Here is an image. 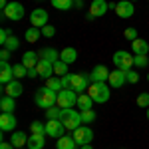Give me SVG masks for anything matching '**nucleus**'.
Returning a JSON list of instances; mask_svg holds the SVG:
<instances>
[{"label": "nucleus", "mask_w": 149, "mask_h": 149, "mask_svg": "<svg viewBox=\"0 0 149 149\" xmlns=\"http://www.w3.org/2000/svg\"><path fill=\"white\" fill-rule=\"evenodd\" d=\"M0 109H2V113H14V109H16V100L10 97V95H2V100H0Z\"/></svg>", "instance_id": "4be33fe9"}, {"label": "nucleus", "mask_w": 149, "mask_h": 149, "mask_svg": "<svg viewBox=\"0 0 149 149\" xmlns=\"http://www.w3.org/2000/svg\"><path fill=\"white\" fill-rule=\"evenodd\" d=\"M133 12H135V6H133V2H129V0H119L117 6H115V14H117L119 18H131Z\"/></svg>", "instance_id": "9b49d317"}, {"label": "nucleus", "mask_w": 149, "mask_h": 149, "mask_svg": "<svg viewBox=\"0 0 149 149\" xmlns=\"http://www.w3.org/2000/svg\"><path fill=\"white\" fill-rule=\"evenodd\" d=\"M30 133L46 135V123H42V121H32V123H30Z\"/></svg>", "instance_id": "473e14b6"}, {"label": "nucleus", "mask_w": 149, "mask_h": 149, "mask_svg": "<svg viewBox=\"0 0 149 149\" xmlns=\"http://www.w3.org/2000/svg\"><path fill=\"white\" fill-rule=\"evenodd\" d=\"M131 50H133V54H143V56H147L149 54V44L143 38H137V40L131 42Z\"/></svg>", "instance_id": "393cba45"}, {"label": "nucleus", "mask_w": 149, "mask_h": 149, "mask_svg": "<svg viewBox=\"0 0 149 149\" xmlns=\"http://www.w3.org/2000/svg\"><path fill=\"white\" fill-rule=\"evenodd\" d=\"M28 78H40L38 70H36V68H30V70H28Z\"/></svg>", "instance_id": "a18cd8bd"}, {"label": "nucleus", "mask_w": 149, "mask_h": 149, "mask_svg": "<svg viewBox=\"0 0 149 149\" xmlns=\"http://www.w3.org/2000/svg\"><path fill=\"white\" fill-rule=\"evenodd\" d=\"M133 66H135V68H147L149 66V58L147 56H143V54H135V56H133Z\"/></svg>", "instance_id": "72a5a7b5"}, {"label": "nucleus", "mask_w": 149, "mask_h": 149, "mask_svg": "<svg viewBox=\"0 0 149 149\" xmlns=\"http://www.w3.org/2000/svg\"><path fill=\"white\" fill-rule=\"evenodd\" d=\"M38 2H42V0H38Z\"/></svg>", "instance_id": "4d7b16f0"}, {"label": "nucleus", "mask_w": 149, "mask_h": 149, "mask_svg": "<svg viewBox=\"0 0 149 149\" xmlns=\"http://www.w3.org/2000/svg\"><path fill=\"white\" fill-rule=\"evenodd\" d=\"M30 24L34 28H44L48 24V12L44 8H36V10L30 12Z\"/></svg>", "instance_id": "9d476101"}, {"label": "nucleus", "mask_w": 149, "mask_h": 149, "mask_svg": "<svg viewBox=\"0 0 149 149\" xmlns=\"http://www.w3.org/2000/svg\"><path fill=\"white\" fill-rule=\"evenodd\" d=\"M2 92H4V95H10V97L16 100V97H20V95H22L24 86H22V81H20V80H12L10 84H6V86H4V90H2Z\"/></svg>", "instance_id": "ddd939ff"}, {"label": "nucleus", "mask_w": 149, "mask_h": 149, "mask_svg": "<svg viewBox=\"0 0 149 149\" xmlns=\"http://www.w3.org/2000/svg\"><path fill=\"white\" fill-rule=\"evenodd\" d=\"M46 135H36V133H30V137H28V149H44L46 145Z\"/></svg>", "instance_id": "5701e85b"}, {"label": "nucleus", "mask_w": 149, "mask_h": 149, "mask_svg": "<svg viewBox=\"0 0 149 149\" xmlns=\"http://www.w3.org/2000/svg\"><path fill=\"white\" fill-rule=\"evenodd\" d=\"M66 74H68V64H66V62H62V60L54 62V76L62 78V76H66Z\"/></svg>", "instance_id": "2f4dec72"}, {"label": "nucleus", "mask_w": 149, "mask_h": 149, "mask_svg": "<svg viewBox=\"0 0 149 149\" xmlns=\"http://www.w3.org/2000/svg\"><path fill=\"white\" fill-rule=\"evenodd\" d=\"M115 6H117V2H107V8L109 10H115Z\"/></svg>", "instance_id": "de8ad7c7"}, {"label": "nucleus", "mask_w": 149, "mask_h": 149, "mask_svg": "<svg viewBox=\"0 0 149 149\" xmlns=\"http://www.w3.org/2000/svg\"><path fill=\"white\" fill-rule=\"evenodd\" d=\"M38 54H40V60H48V62H52V64L60 60V52L54 50V48H44V50H40Z\"/></svg>", "instance_id": "a878e982"}, {"label": "nucleus", "mask_w": 149, "mask_h": 149, "mask_svg": "<svg viewBox=\"0 0 149 149\" xmlns=\"http://www.w3.org/2000/svg\"><path fill=\"white\" fill-rule=\"evenodd\" d=\"M4 48H6V50H10V52H16V50L20 48V42H18V38H16V36H10V38L6 40Z\"/></svg>", "instance_id": "c9c22d12"}, {"label": "nucleus", "mask_w": 149, "mask_h": 149, "mask_svg": "<svg viewBox=\"0 0 149 149\" xmlns=\"http://www.w3.org/2000/svg\"><path fill=\"white\" fill-rule=\"evenodd\" d=\"M34 102H36V105H38V107H42V109L54 107V105H56V102H58V92L50 90V88H46V86H42V88L36 92Z\"/></svg>", "instance_id": "f03ea898"}, {"label": "nucleus", "mask_w": 149, "mask_h": 149, "mask_svg": "<svg viewBox=\"0 0 149 149\" xmlns=\"http://www.w3.org/2000/svg\"><path fill=\"white\" fill-rule=\"evenodd\" d=\"M72 137L76 139V143L78 145H90L92 143V139H93V131H92V127L90 125H80L78 129H74V135Z\"/></svg>", "instance_id": "6e6552de"}, {"label": "nucleus", "mask_w": 149, "mask_h": 149, "mask_svg": "<svg viewBox=\"0 0 149 149\" xmlns=\"http://www.w3.org/2000/svg\"><path fill=\"white\" fill-rule=\"evenodd\" d=\"M109 70H107V66H103V64H97L95 68L92 70V81H107L109 80Z\"/></svg>", "instance_id": "4468645a"}, {"label": "nucleus", "mask_w": 149, "mask_h": 149, "mask_svg": "<svg viewBox=\"0 0 149 149\" xmlns=\"http://www.w3.org/2000/svg\"><path fill=\"white\" fill-rule=\"evenodd\" d=\"M80 149H93V147H92V143H90V145H81Z\"/></svg>", "instance_id": "8fccbe9b"}, {"label": "nucleus", "mask_w": 149, "mask_h": 149, "mask_svg": "<svg viewBox=\"0 0 149 149\" xmlns=\"http://www.w3.org/2000/svg\"><path fill=\"white\" fill-rule=\"evenodd\" d=\"M26 40H28V42H30V44H34V42H38V40H40V36H42V28H34V26H32V28H28V30H26Z\"/></svg>", "instance_id": "c85d7f7f"}, {"label": "nucleus", "mask_w": 149, "mask_h": 149, "mask_svg": "<svg viewBox=\"0 0 149 149\" xmlns=\"http://www.w3.org/2000/svg\"><path fill=\"white\" fill-rule=\"evenodd\" d=\"M16 125H18V121H16L14 113H2L0 115V129H2V133H12L16 129Z\"/></svg>", "instance_id": "f8f14e48"}, {"label": "nucleus", "mask_w": 149, "mask_h": 149, "mask_svg": "<svg viewBox=\"0 0 149 149\" xmlns=\"http://www.w3.org/2000/svg\"><path fill=\"white\" fill-rule=\"evenodd\" d=\"M12 80H16L14 78V72H12V66L8 62H0V81H2V86L10 84Z\"/></svg>", "instance_id": "f3484780"}, {"label": "nucleus", "mask_w": 149, "mask_h": 149, "mask_svg": "<svg viewBox=\"0 0 149 149\" xmlns=\"http://www.w3.org/2000/svg\"><path fill=\"white\" fill-rule=\"evenodd\" d=\"M137 105L139 107H145V109L149 107V93L147 92H143V93L137 95Z\"/></svg>", "instance_id": "4c0bfd02"}, {"label": "nucleus", "mask_w": 149, "mask_h": 149, "mask_svg": "<svg viewBox=\"0 0 149 149\" xmlns=\"http://www.w3.org/2000/svg\"><path fill=\"white\" fill-rule=\"evenodd\" d=\"M123 36H125L129 42H133V40H137V38H139V36H137V30H135V28H127L125 32H123Z\"/></svg>", "instance_id": "a19ab883"}, {"label": "nucleus", "mask_w": 149, "mask_h": 149, "mask_svg": "<svg viewBox=\"0 0 149 149\" xmlns=\"http://www.w3.org/2000/svg\"><path fill=\"white\" fill-rule=\"evenodd\" d=\"M62 88H64V90H72V74L62 76Z\"/></svg>", "instance_id": "79ce46f5"}, {"label": "nucleus", "mask_w": 149, "mask_h": 149, "mask_svg": "<svg viewBox=\"0 0 149 149\" xmlns=\"http://www.w3.org/2000/svg\"><path fill=\"white\" fill-rule=\"evenodd\" d=\"M81 111V121L84 123H93L95 121V111L93 109H80Z\"/></svg>", "instance_id": "f704fd0d"}, {"label": "nucleus", "mask_w": 149, "mask_h": 149, "mask_svg": "<svg viewBox=\"0 0 149 149\" xmlns=\"http://www.w3.org/2000/svg\"><path fill=\"white\" fill-rule=\"evenodd\" d=\"M18 149H28V147H18Z\"/></svg>", "instance_id": "864d4df0"}, {"label": "nucleus", "mask_w": 149, "mask_h": 149, "mask_svg": "<svg viewBox=\"0 0 149 149\" xmlns=\"http://www.w3.org/2000/svg\"><path fill=\"white\" fill-rule=\"evenodd\" d=\"M10 36H12V34L8 32V30H6V28H2V30H0V44L4 46V44H6V40H8Z\"/></svg>", "instance_id": "37998d69"}, {"label": "nucleus", "mask_w": 149, "mask_h": 149, "mask_svg": "<svg viewBox=\"0 0 149 149\" xmlns=\"http://www.w3.org/2000/svg\"><path fill=\"white\" fill-rule=\"evenodd\" d=\"M38 62H40V54H38V52H24L22 64L28 70H30V68H36V66H38Z\"/></svg>", "instance_id": "412c9836"}, {"label": "nucleus", "mask_w": 149, "mask_h": 149, "mask_svg": "<svg viewBox=\"0 0 149 149\" xmlns=\"http://www.w3.org/2000/svg\"><path fill=\"white\" fill-rule=\"evenodd\" d=\"M36 70H38L40 78H44V80H48V78H52V76H54V64H52V62H48V60H40V62H38V66H36Z\"/></svg>", "instance_id": "dca6fc26"}, {"label": "nucleus", "mask_w": 149, "mask_h": 149, "mask_svg": "<svg viewBox=\"0 0 149 149\" xmlns=\"http://www.w3.org/2000/svg\"><path fill=\"white\" fill-rule=\"evenodd\" d=\"M129 2H137V0H129Z\"/></svg>", "instance_id": "5fc2aeb1"}, {"label": "nucleus", "mask_w": 149, "mask_h": 149, "mask_svg": "<svg viewBox=\"0 0 149 149\" xmlns=\"http://www.w3.org/2000/svg\"><path fill=\"white\" fill-rule=\"evenodd\" d=\"M24 6L20 4V2H16V0H12V2H8V6L2 10V14H4V18H8V20H12V22H18V20H22L24 18Z\"/></svg>", "instance_id": "423d86ee"}, {"label": "nucleus", "mask_w": 149, "mask_h": 149, "mask_svg": "<svg viewBox=\"0 0 149 149\" xmlns=\"http://www.w3.org/2000/svg\"><path fill=\"white\" fill-rule=\"evenodd\" d=\"M125 78H127V84H137L139 74H137L133 68H131V70H127V72H125Z\"/></svg>", "instance_id": "58836bf2"}, {"label": "nucleus", "mask_w": 149, "mask_h": 149, "mask_svg": "<svg viewBox=\"0 0 149 149\" xmlns=\"http://www.w3.org/2000/svg\"><path fill=\"white\" fill-rule=\"evenodd\" d=\"M50 2L56 10H72L74 8V0H50Z\"/></svg>", "instance_id": "7c9ffc66"}, {"label": "nucleus", "mask_w": 149, "mask_h": 149, "mask_svg": "<svg viewBox=\"0 0 149 149\" xmlns=\"http://www.w3.org/2000/svg\"><path fill=\"white\" fill-rule=\"evenodd\" d=\"M147 119H149V107H147Z\"/></svg>", "instance_id": "3c124183"}, {"label": "nucleus", "mask_w": 149, "mask_h": 149, "mask_svg": "<svg viewBox=\"0 0 149 149\" xmlns=\"http://www.w3.org/2000/svg\"><path fill=\"white\" fill-rule=\"evenodd\" d=\"M109 86H111V88H121V86H123V84H125L127 81V78H125V72H123V70H117L115 68L113 72H111V74H109Z\"/></svg>", "instance_id": "a211bd4d"}, {"label": "nucleus", "mask_w": 149, "mask_h": 149, "mask_svg": "<svg viewBox=\"0 0 149 149\" xmlns=\"http://www.w3.org/2000/svg\"><path fill=\"white\" fill-rule=\"evenodd\" d=\"M92 103H93V100L90 93H80L76 105H78V109H92Z\"/></svg>", "instance_id": "bb28decb"}, {"label": "nucleus", "mask_w": 149, "mask_h": 149, "mask_svg": "<svg viewBox=\"0 0 149 149\" xmlns=\"http://www.w3.org/2000/svg\"><path fill=\"white\" fill-rule=\"evenodd\" d=\"M42 36H46V38H54V36H56V28H54L52 24H46V26L42 28Z\"/></svg>", "instance_id": "ea45409f"}, {"label": "nucleus", "mask_w": 149, "mask_h": 149, "mask_svg": "<svg viewBox=\"0 0 149 149\" xmlns=\"http://www.w3.org/2000/svg\"><path fill=\"white\" fill-rule=\"evenodd\" d=\"M60 121L66 125V129L74 131V129H78V127L84 123V121H81V111L76 109V107H64L62 113H60Z\"/></svg>", "instance_id": "f257e3e1"}, {"label": "nucleus", "mask_w": 149, "mask_h": 149, "mask_svg": "<svg viewBox=\"0 0 149 149\" xmlns=\"http://www.w3.org/2000/svg\"><path fill=\"white\" fill-rule=\"evenodd\" d=\"M88 93L92 95V100L95 103H105L109 100V95H111L105 81H92V86L88 88Z\"/></svg>", "instance_id": "7ed1b4c3"}, {"label": "nucleus", "mask_w": 149, "mask_h": 149, "mask_svg": "<svg viewBox=\"0 0 149 149\" xmlns=\"http://www.w3.org/2000/svg\"><path fill=\"white\" fill-rule=\"evenodd\" d=\"M74 2H84V0H74Z\"/></svg>", "instance_id": "603ef678"}, {"label": "nucleus", "mask_w": 149, "mask_h": 149, "mask_svg": "<svg viewBox=\"0 0 149 149\" xmlns=\"http://www.w3.org/2000/svg\"><path fill=\"white\" fill-rule=\"evenodd\" d=\"M147 81H149V74H147Z\"/></svg>", "instance_id": "6e6d98bb"}, {"label": "nucleus", "mask_w": 149, "mask_h": 149, "mask_svg": "<svg viewBox=\"0 0 149 149\" xmlns=\"http://www.w3.org/2000/svg\"><path fill=\"white\" fill-rule=\"evenodd\" d=\"M46 135L54 139H60L62 135H66V125L60 119H48L46 121Z\"/></svg>", "instance_id": "1a4fd4ad"}, {"label": "nucleus", "mask_w": 149, "mask_h": 149, "mask_svg": "<svg viewBox=\"0 0 149 149\" xmlns=\"http://www.w3.org/2000/svg\"><path fill=\"white\" fill-rule=\"evenodd\" d=\"M28 137H30V135H26L24 131H12L10 143L16 149H18V147H26V145H28Z\"/></svg>", "instance_id": "aec40b11"}, {"label": "nucleus", "mask_w": 149, "mask_h": 149, "mask_svg": "<svg viewBox=\"0 0 149 149\" xmlns=\"http://www.w3.org/2000/svg\"><path fill=\"white\" fill-rule=\"evenodd\" d=\"M12 72H14V78H16V80L28 78V68L24 66L22 62H20V64H12Z\"/></svg>", "instance_id": "cd10ccee"}, {"label": "nucleus", "mask_w": 149, "mask_h": 149, "mask_svg": "<svg viewBox=\"0 0 149 149\" xmlns=\"http://www.w3.org/2000/svg\"><path fill=\"white\" fill-rule=\"evenodd\" d=\"M78 95L80 93L74 92V90H62V92H58V102L56 105L58 107H76V103H78Z\"/></svg>", "instance_id": "39448f33"}, {"label": "nucleus", "mask_w": 149, "mask_h": 149, "mask_svg": "<svg viewBox=\"0 0 149 149\" xmlns=\"http://www.w3.org/2000/svg\"><path fill=\"white\" fill-rule=\"evenodd\" d=\"M107 10H109V8H107V2H105V0H92V4H90V14H92L93 18L103 16Z\"/></svg>", "instance_id": "2eb2a0df"}, {"label": "nucleus", "mask_w": 149, "mask_h": 149, "mask_svg": "<svg viewBox=\"0 0 149 149\" xmlns=\"http://www.w3.org/2000/svg\"><path fill=\"white\" fill-rule=\"evenodd\" d=\"M44 86H46V88H50V90H54V92H62V90H64V88H62V78H58V76L48 78Z\"/></svg>", "instance_id": "c756f323"}, {"label": "nucleus", "mask_w": 149, "mask_h": 149, "mask_svg": "<svg viewBox=\"0 0 149 149\" xmlns=\"http://www.w3.org/2000/svg\"><path fill=\"white\" fill-rule=\"evenodd\" d=\"M111 60H113V64H115V68H117V70L127 72V70L135 68V66H133V56H131L127 50H117Z\"/></svg>", "instance_id": "20e7f679"}, {"label": "nucleus", "mask_w": 149, "mask_h": 149, "mask_svg": "<svg viewBox=\"0 0 149 149\" xmlns=\"http://www.w3.org/2000/svg\"><path fill=\"white\" fill-rule=\"evenodd\" d=\"M6 6H8V0H0V8H2V10H4V8H6Z\"/></svg>", "instance_id": "09e8293b"}, {"label": "nucleus", "mask_w": 149, "mask_h": 149, "mask_svg": "<svg viewBox=\"0 0 149 149\" xmlns=\"http://www.w3.org/2000/svg\"><path fill=\"white\" fill-rule=\"evenodd\" d=\"M0 149H16V147L12 145L10 141H2V143H0Z\"/></svg>", "instance_id": "49530a36"}, {"label": "nucleus", "mask_w": 149, "mask_h": 149, "mask_svg": "<svg viewBox=\"0 0 149 149\" xmlns=\"http://www.w3.org/2000/svg\"><path fill=\"white\" fill-rule=\"evenodd\" d=\"M60 60L62 62H66V64H74L76 60H78V50L76 48H72V46H68V48H64L62 52H60Z\"/></svg>", "instance_id": "6ab92c4d"}, {"label": "nucleus", "mask_w": 149, "mask_h": 149, "mask_svg": "<svg viewBox=\"0 0 149 149\" xmlns=\"http://www.w3.org/2000/svg\"><path fill=\"white\" fill-rule=\"evenodd\" d=\"M60 113H62V107H58V105L48 107L46 109V119H60Z\"/></svg>", "instance_id": "e433bc0d"}, {"label": "nucleus", "mask_w": 149, "mask_h": 149, "mask_svg": "<svg viewBox=\"0 0 149 149\" xmlns=\"http://www.w3.org/2000/svg\"><path fill=\"white\" fill-rule=\"evenodd\" d=\"M10 50H6V48H2V52H0V62H8V58H10Z\"/></svg>", "instance_id": "c03bdc74"}, {"label": "nucleus", "mask_w": 149, "mask_h": 149, "mask_svg": "<svg viewBox=\"0 0 149 149\" xmlns=\"http://www.w3.org/2000/svg\"><path fill=\"white\" fill-rule=\"evenodd\" d=\"M92 86V76L90 74H72V90L78 93L88 92V88Z\"/></svg>", "instance_id": "0eeeda50"}, {"label": "nucleus", "mask_w": 149, "mask_h": 149, "mask_svg": "<svg viewBox=\"0 0 149 149\" xmlns=\"http://www.w3.org/2000/svg\"><path fill=\"white\" fill-rule=\"evenodd\" d=\"M76 147H80V145L76 143V139L70 137V135H62L56 141V149H76Z\"/></svg>", "instance_id": "b1692460"}]
</instances>
